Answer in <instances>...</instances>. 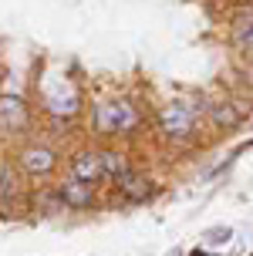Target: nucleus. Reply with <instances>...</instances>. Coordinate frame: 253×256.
<instances>
[{
	"label": "nucleus",
	"mask_w": 253,
	"mask_h": 256,
	"mask_svg": "<svg viewBox=\"0 0 253 256\" xmlns=\"http://www.w3.org/2000/svg\"><path fill=\"white\" fill-rule=\"evenodd\" d=\"M95 128L101 135H128L139 128V112L135 104H128L125 98L118 102H101L95 108Z\"/></svg>",
	"instance_id": "1"
},
{
	"label": "nucleus",
	"mask_w": 253,
	"mask_h": 256,
	"mask_svg": "<svg viewBox=\"0 0 253 256\" xmlns=\"http://www.w3.org/2000/svg\"><path fill=\"white\" fill-rule=\"evenodd\" d=\"M71 179H81V182H88V186L105 179V176H101V152L81 148V152L71 155Z\"/></svg>",
	"instance_id": "6"
},
{
	"label": "nucleus",
	"mask_w": 253,
	"mask_h": 256,
	"mask_svg": "<svg viewBox=\"0 0 253 256\" xmlns=\"http://www.w3.org/2000/svg\"><path fill=\"white\" fill-rule=\"evenodd\" d=\"M192 256H209V253H199V250H196V253H192Z\"/></svg>",
	"instance_id": "14"
},
{
	"label": "nucleus",
	"mask_w": 253,
	"mask_h": 256,
	"mask_svg": "<svg viewBox=\"0 0 253 256\" xmlns=\"http://www.w3.org/2000/svg\"><path fill=\"white\" fill-rule=\"evenodd\" d=\"M233 44H236V51L253 54V17H250V20H236V24H233Z\"/></svg>",
	"instance_id": "10"
},
{
	"label": "nucleus",
	"mask_w": 253,
	"mask_h": 256,
	"mask_svg": "<svg viewBox=\"0 0 253 256\" xmlns=\"http://www.w3.org/2000/svg\"><path fill=\"white\" fill-rule=\"evenodd\" d=\"M21 168L27 176H51L58 168V155L51 152L48 145H27L21 152Z\"/></svg>",
	"instance_id": "4"
},
{
	"label": "nucleus",
	"mask_w": 253,
	"mask_h": 256,
	"mask_svg": "<svg viewBox=\"0 0 253 256\" xmlns=\"http://www.w3.org/2000/svg\"><path fill=\"white\" fill-rule=\"evenodd\" d=\"M209 115H213V122H216L219 128H233V125H240V112H236L233 104H226V102L209 104Z\"/></svg>",
	"instance_id": "11"
},
{
	"label": "nucleus",
	"mask_w": 253,
	"mask_h": 256,
	"mask_svg": "<svg viewBox=\"0 0 253 256\" xmlns=\"http://www.w3.org/2000/svg\"><path fill=\"white\" fill-rule=\"evenodd\" d=\"M229 240V230H213L209 232V243H226Z\"/></svg>",
	"instance_id": "12"
},
{
	"label": "nucleus",
	"mask_w": 253,
	"mask_h": 256,
	"mask_svg": "<svg viewBox=\"0 0 253 256\" xmlns=\"http://www.w3.org/2000/svg\"><path fill=\"white\" fill-rule=\"evenodd\" d=\"M4 182H7V168L0 166V189H4Z\"/></svg>",
	"instance_id": "13"
},
{
	"label": "nucleus",
	"mask_w": 253,
	"mask_h": 256,
	"mask_svg": "<svg viewBox=\"0 0 253 256\" xmlns=\"http://www.w3.org/2000/svg\"><path fill=\"white\" fill-rule=\"evenodd\" d=\"M159 128L169 138H189L196 132V108L186 102H169L159 112Z\"/></svg>",
	"instance_id": "2"
},
{
	"label": "nucleus",
	"mask_w": 253,
	"mask_h": 256,
	"mask_svg": "<svg viewBox=\"0 0 253 256\" xmlns=\"http://www.w3.org/2000/svg\"><path fill=\"white\" fill-rule=\"evenodd\" d=\"M44 108H48L54 118H64V122H71V118L81 112V94H78L75 84H68L61 81L54 91H44Z\"/></svg>",
	"instance_id": "3"
},
{
	"label": "nucleus",
	"mask_w": 253,
	"mask_h": 256,
	"mask_svg": "<svg viewBox=\"0 0 253 256\" xmlns=\"http://www.w3.org/2000/svg\"><path fill=\"white\" fill-rule=\"evenodd\" d=\"M27 128V104L21 94H0V132H21Z\"/></svg>",
	"instance_id": "5"
},
{
	"label": "nucleus",
	"mask_w": 253,
	"mask_h": 256,
	"mask_svg": "<svg viewBox=\"0 0 253 256\" xmlns=\"http://www.w3.org/2000/svg\"><path fill=\"white\" fill-rule=\"evenodd\" d=\"M58 199L71 209H91L95 206V186L81 179H64V186H58Z\"/></svg>",
	"instance_id": "7"
},
{
	"label": "nucleus",
	"mask_w": 253,
	"mask_h": 256,
	"mask_svg": "<svg viewBox=\"0 0 253 256\" xmlns=\"http://www.w3.org/2000/svg\"><path fill=\"white\" fill-rule=\"evenodd\" d=\"M115 189L122 192L125 199H132V202H142L145 196H149V179H142V176H135V172H128V176H122V179L115 182Z\"/></svg>",
	"instance_id": "8"
},
{
	"label": "nucleus",
	"mask_w": 253,
	"mask_h": 256,
	"mask_svg": "<svg viewBox=\"0 0 253 256\" xmlns=\"http://www.w3.org/2000/svg\"><path fill=\"white\" fill-rule=\"evenodd\" d=\"M128 172H132V168H128V158L122 152H112V148L101 152V176H105V179L118 182L122 176H128Z\"/></svg>",
	"instance_id": "9"
}]
</instances>
